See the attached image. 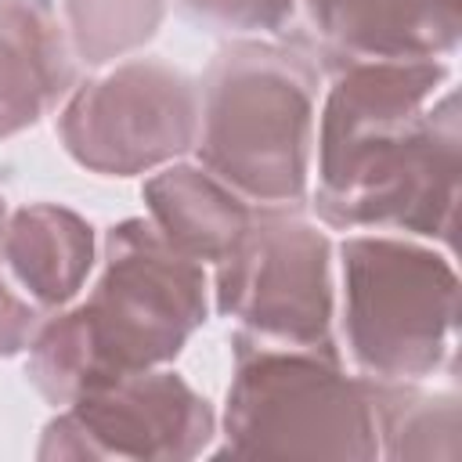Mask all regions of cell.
Returning a JSON list of instances; mask_svg holds the SVG:
<instances>
[{
	"label": "cell",
	"mask_w": 462,
	"mask_h": 462,
	"mask_svg": "<svg viewBox=\"0 0 462 462\" xmlns=\"http://www.w3.org/2000/svg\"><path fill=\"white\" fill-rule=\"evenodd\" d=\"M328 72L307 195L318 220L451 249L462 173L451 65L444 58L343 61Z\"/></svg>",
	"instance_id": "6da1fadb"
},
{
	"label": "cell",
	"mask_w": 462,
	"mask_h": 462,
	"mask_svg": "<svg viewBox=\"0 0 462 462\" xmlns=\"http://www.w3.org/2000/svg\"><path fill=\"white\" fill-rule=\"evenodd\" d=\"M206 318V267L180 256L148 217H126L105 231L87 289L40 321L25 375L61 408L90 386L173 365Z\"/></svg>",
	"instance_id": "7a4b0ae2"
},
{
	"label": "cell",
	"mask_w": 462,
	"mask_h": 462,
	"mask_svg": "<svg viewBox=\"0 0 462 462\" xmlns=\"http://www.w3.org/2000/svg\"><path fill=\"white\" fill-rule=\"evenodd\" d=\"M321 65L310 51L242 36L199 79L195 162L253 206H303L314 170Z\"/></svg>",
	"instance_id": "3957f363"
},
{
	"label": "cell",
	"mask_w": 462,
	"mask_h": 462,
	"mask_svg": "<svg viewBox=\"0 0 462 462\" xmlns=\"http://www.w3.org/2000/svg\"><path fill=\"white\" fill-rule=\"evenodd\" d=\"M217 430L224 437L220 455L238 458H379L368 383L343 368L339 346H289L238 328Z\"/></svg>",
	"instance_id": "277c9868"
},
{
	"label": "cell",
	"mask_w": 462,
	"mask_h": 462,
	"mask_svg": "<svg viewBox=\"0 0 462 462\" xmlns=\"http://www.w3.org/2000/svg\"><path fill=\"white\" fill-rule=\"evenodd\" d=\"M339 263V336L365 379L426 383L455 354L458 271L433 242L346 231Z\"/></svg>",
	"instance_id": "5b68a950"
},
{
	"label": "cell",
	"mask_w": 462,
	"mask_h": 462,
	"mask_svg": "<svg viewBox=\"0 0 462 462\" xmlns=\"http://www.w3.org/2000/svg\"><path fill=\"white\" fill-rule=\"evenodd\" d=\"M209 300L238 332L336 350V245L300 206H256L213 267Z\"/></svg>",
	"instance_id": "8992f818"
},
{
	"label": "cell",
	"mask_w": 462,
	"mask_h": 462,
	"mask_svg": "<svg viewBox=\"0 0 462 462\" xmlns=\"http://www.w3.org/2000/svg\"><path fill=\"white\" fill-rule=\"evenodd\" d=\"M195 130L199 79L152 54L105 65L58 108L65 155L97 177L155 173L195 148Z\"/></svg>",
	"instance_id": "52a82bcc"
},
{
	"label": "cell",
	"mask_w": 462,
	"mask_h": 462,
	"mask_svg": "<svg viewBox=\"0 0 462 462\" xmlns=\"http://www.w3.org/2000/svg\"><path fill=\"white\" fill-rule=\"evenodd\" d=\"M213 437V404L173 365H162L76 393L43 426L36 458L184 462L202 455Z\"/></svg>",
	"instance_id": "ba28073f"
},
{
	"label": "cell",
	"mask_w": 462,
	"mask_h": 462,
	"mask_svg": "<svg viewBox=\"0 0 462 462\" xmlns=\"http://www.w3.org/2000/svg\"><path fill=\"white\" fill-rule=\"evenodd\" d=\"M318 65L448 58L458 47V0H300Z\"/></svg>",
	"instance_id": "9c48e42d"
},
{
	"label": "cell",
	"mask_w": 462,
	"mask_h": 462,
	"mask_svg": "<svg viewBox=\"0 0 462 462\" xmlns=\"http://www.w3.org/2000/svg\"><path fill=\"white\" fill-rule=\"evenodd\" d=\"M79 61L54 0H0V141L40 126L72 94Z\"/></svg>",
	"instance_id": "30bf717a"
},
{
	"label": "cell",
	"mask_w": 462,
	"mask_h": 462,
	"mask_svg": "<svg viewBox=\"0 0 462 462\" xmlns=\"http://www.w3.org/2000/svg\"><path fill=\"white\" fill-rule=\"evenodd\" d=\"M94 224L61 202H25L11 209L0 238V267L43 310L69 307L97 267Z\"/></svg>",
	"instance_id": "8fae6325"
},
{
	"label": "cell",
	"mask_w": 462,
	"mask_h": 462,
	"mask_svg": "<svg viewBox=\"0 0 462 462\" xmlns=\"http://www.w3.org/2000/svg\"><path fill=\"white\" fill-rule=\"evenodd\" d=\"M141 199L148 224L180 256L202 267H217L238 245L256 209L202 162H184V159L155 170L144 180Z\"/></svg>",
	"instance_id": "7c38bea8"
},
{
	"label": "cell",
	"mask_w": 462,
	"mask_h": 462,
	"mask_svg": "<svg viewBox=\"0 0 462 462\" xmlns=\"http://www.w3.org/2000/svg\"><path fill=\"white\" fill-rule=\"evenodd\" d=\"M375 415L379 458L411 462V458H458L462 408L455 390H426L422 383H383L365 379Z\"/></svg>",
	"instance_id": "4fadbf2b"
},
{
	"label": "cell",
	"mask_w": 462,
	"mask_h": 462,
	"mask_svg": "<svg viewBox=\"0 0 462 462\" xmlns=\"http://www.w3.org/2000/svg\"><path fill=\"white\" fill-rule=\"evenodd\" d=\"M58 11L76 61L105 69L134 58L155 40L166 18V0H61Z\"/></svg>",
	"instance_id": "5bb4252c"
},
{
	"label": "cell",
	"mask_w": 462,
	"mask_h": 462,
	"mask_svg": "<svg viewBox=\"0 0 462 462\" xmlns=\"http://www.w3.org/2000/svg\"><path fill=\"white\" fill-rule=\"evenodd\" d=\"M177 11L213 32L242 36H278L296 18L300 0H173Z\"/></svg>",
	"instance_id": "9a60e30c"
},
{
	"label": "cell",
	"mask_w": 462,
	"mask_h": 462,
	"mask_svg": "<svg viewBox=\"0 0 462 462\" xmlns=\"http://www.w3.org/2000/svg\"><path fill=\"white\" fill-rule=\"evenodd\" d=\"M47 314L11 282V274L0 267V361L18 357L29 350L40 321Z\"/></svg>",
	"instance_id": "2e32d148"
},
{
	"label": "cell",
	"mask_w": 462,
	"mask_h": 462,
	"mask_svg": "<svg viewBox=\"0 0 462 462\" xmlns=\"http://www.w3.org/2000/svg\"><path fill=\"white\" fill-rule=\"evenodd\" d=\"M7 217H11V209H7V199L0 195V238H4V227H7Z\"/></svg>",
	"instance_id": "e0dca14e"
}]
</instances>
